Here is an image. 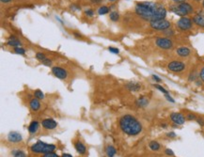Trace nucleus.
<instances>
[{"label": "nucleus", "mask_w": 204, "mask_h": 157, "mask_svg": "<svg viewBox=\"0 0 204 157\" xmlns=\"http://www.w3.org/2000/svg\"><path fill=\"white\" fill-rule=\"evenodd\" d=\"M41 63L44 64V65H45V66H48V67H50L51 65H52V60L51 59H45L44 60H43L41 61Z\"/></svg>", "instance_id": "473e14b6"}, {"label": "nucleus", "mask_w": 204, "mask_h": 157, "mask_svg": "<svg viewBox=\"0 0 204 157\" xmlns=\"http://www.w3.org/2000/svg\"><path fill=\"white\" fill-rule=\"evenodd\" d=\"M199 76H200V79L204 83V67H202L199 73Z\"/></svg>", "instance_id": "f704fd0d"}, {"label": "nucleus", "mask_w": 204, "mask_h": 157, "mask_svg": "<svg viewBox=\"0 0 204 157\" xmlns=\"http://www.w3.org/2000/svg\"><path fill=\"white\" fill-rule=\"evenodd\" d=\"M125 87H126V89H127L128 90H130V91L136 92V91H139L140 89H142V85L140 83H138V82H136V81H131V82L126 84Z\"/></svg>", "instance_id": "ddd939ff"}, {"label": "nucleus", "mask_w": 204, "mask_h": 157, "mask_svg": "<svg viewBox=\"0 0 204 157\" xmlns=\"http://www.w3.org/2000/svg\"><path fill=\"white\" fill-rule=\"evenodd\" d=\"M43 157H59V156L55 152H48V153H45Z\"/></svg>", "instance_id": "4c0bfd02"}, {"label": "nucleus", "mask_w": 204, "mask_h": 157, "mask_svg": "<svg viewBox=\"0 0 204 157\" xmlns=\"http://www.w3.org/2000/svg\"><path fill=\"white\" fill-rule=\"evenodd\" d=\"M11 0H1V2L2 3H9V2H10Z\"/></svg>", "instance_id": "09e8293b"}, {"label": "nucleus", "mask_w": 204, "mask_h": 157, "mask_svg": "<svg viewBox=\"0 0 204 157\" xmlns=\"http://www.w3.org/2000/svg\"><path fill=\"white\" fill-rule=\"evenodd\" d=\"M158 5H159L158 3L149 2V1L138 2L136 5L135 11L137 15L140 16L142 19L151 22L153 19V15L158 8Z\"/></svg>", "instance_id": "f03ea898"}, {"label": "nucleus", "mask_w": 204, "mask_h": 157, "mask_svg": "<svg viewBox=\"0 0 204 157\" xmlns=\"http://www.w3.org/2000/svg\"><path fill=\"white\" fill-rule=\"evenodd\" d=\"M202 83H203V82L200 79V78H199V79H196V80L195 81V84H196V86H198V87H200V86L202 85Z\"/></svg>", "instance_id": "c03bdc74"}, {"label": "nucleus", "mask_w": 204, "mask_h": 157, "mask_svg": "<svg viewBox=\"0 0 204 157\" xmlns=\"http://www.w3.org/2000/svg\"><path fill=\"white\" fill-rule=\"evenodd\" d=\"M165 97H166V99L167 100L168 102L170 103H172V104H175V100L170 96V94H166V95H165Z\"/></svg>", "instance_id": "ea45409f"}, {"label": "nucleus", "mask_w": 204, "mask_h": 157, "mask_svg": "<svg viewBox=\"0 0 204 157\" xmlns=\"http://www.w3.org/2000/svg\"><path fill=\"white\" fill-rule=\"evenodd\" d=\"M119 127L122 131L130 135V137H136L142 132V124L141 122L133 115L127 114L124 115L119 119Z\"/></svg>", "instance_id": "f257e3e1"}, {"label": "nucleus", "mask_w": 204, "mask_h": 157, "mask_svg": "<svg viewBox=\"0 0 204 157\" xmlns=\"http://www.w3.org/2000/svg\"><path fill=\"white\" fill-rule=\"evenodd\" d=\"M11 154H12L13 157H26V154L23 151H20V149H15V151H12Z\"/></svg>", "instance_id": "a878e982"}, {"label": "nucleus", "mask_w": 204, "mask_h": 157, "mask_svg": "<svg viewBox=\"0 0 204 157\" xmlns=\"http://www.w3.org/2000/svg\"><path fill=\"white\" fill-rule=\"evenodd\" d=\"M149 147H150V149H152V151L157 152L161 149V144L159 143V142L155 141V140H152L149 143Z\"/></svg>", "instance_id": "5701e85b"}, {"label": "nucleus", "mask_w": 204, "mask_h": 157, "mask_svg": "<svg viewBox=\"0 0 204 157\" xmlns=\"http://www.w3.org/2000/svg\"><path fill=\"white\" fill-rule=\"evenodd\" d=\"M39 126H40V123L38 122L37 120H33V121H31L30 122V124H29V126H28V132H29V134H35L36 133L37 131H38V129H39Z\"/></svg>", "instance_id": "412c9836"}, {"label": "nucleus", "mask_w": 204, "mask_h": 157, "mask_svg": "<svg viewBox=\"0 0 204 157\" xmlns=\"http://www.w3.org/2000/svg\"><path fill=\"white\" fill-rule=\"evenodd\" d=\"M14 52L19 55H25L26 54V50L23 47H15L14 48Z\"/></svg>", "instance_id": "7c9ffc66"}, {"label": "nucleus", "mask_w": 204, "mask_h": 157, "mask_svg": "<svg viewBox=\"0 0 204 157\" xmlns=\"http://www.w3.org/2000/svg\"><path fill=\"white\" fill-rule=\"evenodd\" d=\"M109 1H111V2H114V1H117V0H109Z\"/></svg>", "instance_id": "603ef678"}, {"label": "nucleus", "mask_w": 204, "mask_h": 157, "mask_svg": "<svg viewBox=\"0 0 204 157\" xmlns=\"http://www.w3.org/2000/svg\"><path fill=\"white\" fill-rule=\"evenodd\" d=\"M167 69L172 73H182L185 69V63L179 60H173L167 64Z\"/></svg>", "instance_id": "6e6552de"}, {"label": "nucleus", "mask_w": 204, "mask_h": 157, "mask_svg": "<svg viewBox=\"0 0 204 157\" xmlns=\"http://www.w3.org/2000/svg\"><path fill=\"white\" fill-rule=\"evenodd\" d=\"M74 145V148L76 149V152H78V153H80V154H85L87 152V148H86V146L84 145L80 140L75 141Z\"/></svg>", "instance_id": "f3484780"}, {"label": "nucleus", "mask_w": 204, "mask_h": 157, "mask_svg": "<svg viewBox=\"0 0 204 157\" xmlns=\"http://www.w3.org/2000/svg\"><path fill=\"white\" fill-rule=\"evenodd\" d=\"M166 16V8H164L162 5H158V8L155 11V13L153 15V19L152 21H156V20H163L165 19Z\"/></svg>", "instance_id": "9b49d317"}, {"label": "nucleus", "mask_w": 204, "mask_h": 157, "mask_svg": "<svg viewBox=\"0 0 204 157\" xmlns=\"http://www.w3.org/2000/svg\"><path fill=\"white\" fill-rule=\"evenodd\" d=\"M90 1L92 3H94V4H99V3L102 2V0H90Z\"/></svg>", "instance_id": "49530a36"}, {"label": "nucleus", "mask_w": 204, "mask_h": 157, "mask_svg": "<svg viewBox=\"0 0 204 157\" xmlns=\"http://www.w3.org/2000/svg\"><path fill=\"white\" fill-rule=\"evenodd\" d=\"M170 11L174 12L175 14L181 16V17H184L187 16L188 14H191L194 11V9L191 4H189L187 2H182L180 4H176L172 5L170 7Z\"/></svg>", "instance_id": "7ed1b4c3"}, {"label": "nucleus", "mask_w": 204, "mask_h": 157, "mask_svg": "<svg viewBox=\"0 0 204 157\" xmlns=\"http://www.w3.org/2000/svg\"><path fill=\"white\" fill-rule=\"evenodd\" d=\"M61 157H73L71 154H69V153H63Z\"/></svg>", "instance_id": "de8ad7c7"}, {"label": "nucleus", "mask_w": 204, "mask_h": 157, "mask_svg": "<svg viewBox=\"0 0 204 157\" xmlns=\"http://www.w3.org/2000/svg\"><path fill=\"white\" fill-rule=\"evenodd\" d=\"M199 78H200V76H199L198 74L195 73V72H192L188 76V81L189 82H195L196 79H199Z\"/></svg>", "instance_id": "c85d7f7f"}, {"label": "nucleus", "mask_w": 204, "mask_h": 157, "mask_svg": "<svg viewBox=\"0 0 204 157\" xmlns=\"http://www.w3.org/2000/svg\"><path fill=\"white\" fill-rule=\"evenodd\" d=\"M176 26H177V27L180 30L187 31V30H190L193 27V21H192L191 18L184 16V17H182L181 19L178 20Z\"/></svg>", "instance_id": "423d86ee"}, {"label": "nucleus", "mask_w": 204, "mask_h": 157, "mask_svg": "<svg viewBox=\"0 0 204 157\" xmlns=\"http://www.w3.org/2000/svg\"><path fill=\"white\" fill-rule=\"evenodd\" d=\"M36 59L41 62V61L44 60V59H46V56H45V54H44V53H41V52H38V53L36 54Z\"/></svg>", "instance_id": "c756f323"}, {"label": "nucleus", "mask_w": 204, "mask_h": 157, "mask_svg": "<svg viewBox=\"0 0 204 157\" xmlns=\"http://www.w3.org/2000/svg\"><path fill=\"white\" fill-rule=\"evenodd\" d=\"M161 127H163V128H166V127H167V125H166V123H161Z\"/></svg>", "instance_id": "8fccbe9b"}, {"label": "nucleus", "mask_w": 204, "mask_h": 157, "mask_svg": "<svg viewBox=\"0 0 204 157\" xmlns=\"http://www.w3.org/2000/svg\"><path fill=\"white\" fill-rule=\"evenodd\" d=\"M155 44L163 50H170L173 48V41L166 37H158L155 39Z\"/></svg>", "instance_id": "0eeeda50"}, {"label": "nucleus", "mask_w": 204, "mask_h": 157, "mask_svg": "<svg viewBox=\"0 0 204 157\" xmlns=\"http://www.w3.org/2000/svg\"><path fill=\"white\" fill-rule=\"evenodd\" d=\"M108 49H109V51H110L111 53H114V54H118V53H119V50H118V48H116V47H112V46H110Z\"/></svg>", "instance_id": "58836bf2"}, {"label": "nucleus", "mask_w": 204, "mask_h": 157, "mask_svg": "<svg viewBox=\"0 0 204 157\" xmlns=\"http://www.w3.org/2000/svg\"><path fill=\"white\" fill-rule=\"evenodd\" d=\"M22 135H21L18 132H10L8 134V140L11 143H18V142L22 141Z\"/></svg>", "instance_id": "2eb2a0df"}, {"label": "nucleus", "mask_w": 204, "mask_h": 157, "mask_svg": "<svg viewBox=\"0 0 204 157\" xmlns=\"http://www.w3.org/2000/svg\"><path fill=\"white\" fill-rule=\"evenodd\" d=\"M185 118L188 120H196V116L195 115V114H193V113H188L187 115L185 116Z\"/></svg>", "instance_id": "2f4dec72"}, {"label": "nucleus", "mask_w": 204, "mask_h": 157, "mask_svg": "<svg viewBox=\"0 0 204 157\" xmlns=\"http://www.w3.org/2000/svg\"><path fill=\"white\" fill-rule=\"evenodd\" d=\"M166 137H170V138H175L176 137H177V134H176L174 132H168V133H166Z\"/></svg>", "instance_id": "79ce46f5"}, {"label": "nucleus", "mask_w": 204, "mask_h": 157, "mask_svg": "<svg viewBox=\"0 0 204 157\" xmlns=\"http://www.w3.org/2000/svg\"><path fill=\"white\" fill-rule=\"evenodd\" d=\"M56 145L54 144H47L44 143L43 141H38L37 143L33 144L30 147V149L32 152L35 153H48V152H54V151L56 149Z\"/></svg>", "instance_id": "20e7f679"}, {"label": "nucleus", "mask_w": 204, "mask_h": 157, "mask_svg": "<svg viewBox=\"0 0 204 157\" xmlns=\"http://www.w3.org/2000/svg\"><path fill=\"white\" fill-rule=\"evenodd\" d=\"M202 7H203V8H204V0H203V1H202Z\"/></svg>", "instance_id": "3c124183"}, {"label": "nucleus", "mask_w": 204, "mask_h": 157, "mask_svg": "<svg viewBox=\"0 0 204 157\" xmlns=\"http://www.w3.org/2000/svg\"><path fill=\"white\" fill-rule=\"evenodd\" d=\"M110 9L107 6H102L99 8V10H98V14H99V15H104V14L108 13Z\"/></svg>", "instance_id": "393cba45"}, {"label": "nucleus", "mask_w": 204, "mask_h": 157, "mask_svg": "<svg viewBox=\"0 0 204 157\" xmlns=\"http://www.w3.org/2000/svg\"><path fill=\"white\" fill-rule=\"evenodd\" d=\"M85 14L88 17H91L94 15V11L93 10H86L85 11Z\"/></svg>", "instance_id": "c9c22d12"}, {"label": "nucleus", "mask_w": 204, "mask_h": 157, "mask_svg": "<svg viewBox=\"0 0 204 157\" xmlns=\"http://www.w3.org/2000/svg\"><path fill=\"white\" fill-rule=\"evenodd\" d=\"M105 153H106V155L108 157H114L117 153V151L113 146L109 145L106 147V149H105Z\"/></svg>", "instance_id": "4be33fe9"}, {"label": "nucleus", "mask_w": 204, "mask_h": 157, "mask_svg": "<svg viewBox=\"0 0 204 157\" xmlns=\"http://www.w3.org/2000/svg\"><path fill=\"white\" fill-rule=\"evenodd\" d=\"M192 21L195 25L204 28V13H198L192 18Z\"/></svg>", "instance_id": "dca6fc26"}, {"label": "nucleus", "mask_w": 204, "mask_h": 157, "mask_svg": "<svg viewBox=\"0 0 204 157\" xmlns=\"http://www.w3.org/2000/svg\"><path fill=\"white\" fill-rule=\"evenodd\" d=\"M41 125L46 130H53L55 128H57L58 122L53 119H45L41 121Z\"/></svg>", "instance_id": "f8f14e48"}, {"label": "nucleus", "mask_w": 204, "mask_h": 157, "mask_svg": "<svg viewBox=\"0 0 204 157\" xmlns=\"http://www.w3.org/2000/svg\"><path fill=\"white\" fill-rule=\"evenodd\" d=\"M109 18H110L111 21H113V22H117V21H118V19H119V14L118 13V11H113L110 12Z\"/></svg>", "instance_id": "b1692460"}, {"label": "nucleus", "mask_w": 204, "mask_h": 157, "mask_svg": "<svg viewBox=\"0 0 204 157\" xmlns=\"http://www.w3.org/2000/svg\"><path fill=\"white\" fill-rule=\"evenodd\" d=\"M154 88H155L156 89H158L159 91H161L162 93H164V95H166V94H170V92H168L164 87H162V86H160V85H158V84H154V85H152Z\"/></svg>", "instance_id": "bb28decb"}, {"label": "nucleus", "mask_w": 204, "mask_h": 157, "mask_svg": "<svg viewBox=\"0 0 204 157\" xmlns=\"http://www.w3.org/2000/svg\"><path fill=\"white\" fill-rule=\"evenodd\" d=\"M152 79H153L154 81H155L156 83H161V82H162V79H161V78H160L158 75H156V74H152Z\"/></svg>", "instance_id": "e433bc0d"}, {"label": "nucleus", "mask_w": 204, "mask_h": 157, "mask_svg": "<svg viewBox=\"0 0 204 157\" xmlns=\"http://www.w3.org/2000/svg\"><path fill=\"white\" fill-rule=\"evenodd\" d=\"M52 73H53V74L56 77H58V78H59V79H62V80L63 79H66L67 76H68L67 71L65 69H63L61 67H58V66L52 68Z\"/></svg>", "instance_id": "9d476101"}, {"label": "nucleus", "mask_w": 204, "mask_h": 157, "mask_svg": "<svg viewBox=\"0 0 204 157\" xmlns=\"http://www.w3.org/2000/svg\"><path fill=\"white\" fill-rule=\"evenodd\" d=\"M34 96H35V98H37L39 100L44 99V93L41 90H40V89H36L34 91Z\"/></svg>", "instance_id": "cd10ccee"}, {"label": "nucleus", "mask_w": 204, "mask_h": 157, "mask_svg": "<svg viewBox=\"0 0 204 157\" xmlns=\"http://www.w3.org/2000/svg\"><path fill=\"white\" fill-rule=\"evenodd\" d=\"M173 2L177 3V4H180V3H182V2H185L186 0H172Z\"/></svg>", "instance_id": "a18cd8bd"}, {"label": "nucleus", "mask_w": 204, "mask_h": 157, "mask_svg": "<svg viewBox=\"0 0 204 157\" xmlns=\"http://www.w3.org/2000/svg\"><path fill=\"white\" fill-rule=\"evenodd\" d=\"M165 153H166L167 156H174V152H173L172 149H166Z\"/></svg>", "instance_id": "a19ab883"}, {"label": "nucleus", "mask_w": 204, "mask_h": 157, "mask_svg": "<svg viewBox=\"0 0 204 157\" xmlns=\"http://www.w3.org/2000/svg\"><path fill=\"white\" fill-rule=\"evenodd\" d=\"M150 26L154 30H159V31H165L168 28H170L171 24L170 21L166 19L163 20H156V21H151Z\"/></svg>", "instance_id": "39448f33"}, {"label": "nucleus", "mask_w": 204, "mask_h": 157, "mask_svg": "<svg viewBox=\"0 0 204 157\" xmlns=\"http://www.w3.org/2000/svg\"><path fill=\"white\" fill-rule=\"evenodd\" d=\"M195 1H198L199 2V1H200V0H195Z\"/></svg>", "instance_id": "864d4df0"}, {"label": "nucleus", "mask_w": 204, "mask_h": 157, "mask_svg": "<svg viewBox=\"0 0 204 157\" xmlns=\"http://www.w3.org/2000/svg\"><path fill=\"white\" fill-rule=\"evenodd\" d=\"M29 106H30V108L32 111H35V112H37L40 110V100L37 99V98H33L30 100V102H29Z\"/></svg>", "instance_id": "a211bd4d"}, {"label": "nucleus", "mask_w": 204, "mask_h": 157, "mask_svg": "<svg viewBox=\"0 0 204 157\" xmlns=\"http://www.w3.org/2000/svg\"><path fill=\"white\" fill-rule=\"evenodd\" d=\"M196 122H198V124L199 125H200V126H204V119H202V118H196Z\"/></svg>", "instance_id": "37998d69"}, {"label": "nucleus", "mask_w": 204, "mask_h": 157, "mask_svg": "<svg viewBox=\"0 0 204 157\" xmlns=\"http://www.w3.org/2000/svg\"><path fill=\"white\" fill-rule=\"evenodd\" d=\"M136 105L138 106V107L144 108V107H146L148 104H149V100H148L146 97H140L136 101Z\"/></svg>", "instance_id": "aec40b11"}, {"label": "nucleus", "mask_w": 204, "mask_h": 157, "mask_svg": "<svg viewBox=\"0 0 204 157\" xmlns=\"http://www.w3.org/2000/svg\"><path fill=\"white\" fill-rule=\"evenodd\" d=\"M10 46H12V47H21V41L20 40H18L16 37L14 36H10L8 40V42H7Z\"/></svg>", "instance_id": "6ab92c4d"}, {"label": "nucleus", "mask_w": 204, "mask_h": 157, "mask_svg": "<svg viewBox=\"0 0 204 157\" xmlns=\"http://www.w3.org/2000/svg\"><path fill=\"white\" fill-rule=\"evenodd\" d=\"M176 54L181 56V58H187L191 54V50L186 46H181L176 49Z\"/></svg>", "instance_id": "4468645a"}, {"label": "nucleus", "mask_w": 204, "mask_h": 157, "mask_svg": "<svg viewBox=\"0 0 204 157\" xmlns=\"http://www.w3.org/2000/svg\"><path fill=\"white\" fill-rule=\"evenodd\" d=\"M163 32H164V34L166 35V36H173V35H174V31L171 29V28H168V29H166V30H165Z\"/></svg>", "instance_id": "72a5a7b5"}, {"label": "nucleus", "mask_w": 204, "mask_h": 157, "mask_svg": "<svg viewBox=\"0 0 204 157\" xmlns=\"http://www.w3.org/2000/svg\"><path fill=\"white\" fill-rule=\"evenodd\" d=\"M170 119L172 122H174L175 124L178 125H182L185 122L186 118L184 117V114L179 113V112H174L170 114Z\"/></svg>", "instance_id": "1a4fd4ad"}]
</instances>
